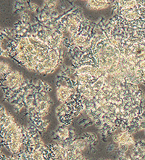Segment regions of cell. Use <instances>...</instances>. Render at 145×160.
Wrapping results in <instances>:
<instances>
[{"label": "cell", "instance_id": "1", "mask_svg": "<svg viewBox=\"0 0 145 160\" xmlns=\"http://www.w3.org/2000/svg\"><path fill=\"white\" fill-rule=\"evenodd\" d=\"M26 80L23 75L16 70H12L3 79L2 84L4 90H7V92H11L15 94L25 85Z\"/></svg>", "mask_w": 145, "mask_h": 160}, {"label": "cell", "instance_id": "2", "mask_svg": "<svg viewBox=\"0 0 145 160\" xmlns=\"http://www.w3.org/2000/svg\"><path fill=\"white\" fill-rule=\"evenodd\" d=\"M76 88H74L73 85H64V84H60L57 87L56 91L57 98L61 103H72L75 101V95L78 92L74 93V91Z\"/></svg>", "mask_w": 145, "mask_h": 160}, {"label": "cell", "instance_id": "3", "mask_svg": "<svg viewBox=\"0 0 145 160\" xmlns=\"http://www.w3.org/2000/svg\"><path fill=\"white\" fill-rule=\"evenodd\" d=\"M64 26L65 30L70 33L72 37L77 35L79 33L80 26H81V21H80L79 17L75 15L68 16Z\"/></svg>", "mask_w": 145, "mask_h": 160}, {"label": "cell", "instance_id": "4", "mask_svg": "<svg viewBox=\"0 0 145 160\" xmlns=\"http://www.w3.org/2000/svg\"><path fill=\"white\" fill-rule=\"evenodd\" d=\"M110 1H87L86 7L89 10H104V9H107L110 7Z\"/></svg>", "mask_w": 145, "mask_h": 160}, {"label": "cell", "instance_id": "5", "mask_svg": "<svg viewBox=\"0 0 145 160\" xmlns=\"http://www.w3.org/2000/svg\"><path fill=\"white\" fill-rule=\"evenodd\" d=\"M71 131L68 127L62 125L57 131V135L60 141H65L70 138Z\"/></svg>", "mask_w": 145, "mask_h": 160}, {"label": "cell", "instance_id": "6", "mask_svg": "<svg viewBox=\"0 0 145 160\" xmlns=\"http://www.w3.org/2000/svg\"><path fill=\"white\" fill-rule=\"evenodd\" d=\"M71 145L74 148H76L78 149L81 150V152H84L86 150L87 147L90 145L89 142L86 141L85 138H78L73 140L72 142H70Z\"/></svg>", "mask_w": 145, "mask_h": 160}, {"label": "cell", "instance_id": "7", "mask_svg": "<svg viewBox=\"0 0 145 160\" xmlns=\"http://www.w3.org/2000/svg\"><path fill=\"white\" fill-rule=\"evenodd\" d=\"M12 71V70L11 68V66L7 63H6L4 61H1V76L3 74L4 78Z\"/></svg>", "mask_w": 145, "mask_h": 160}, {"label": "cell", "instance_id": "8", "mask_svg": "<svg viewBox=\"0 0 145 160\" xmlns=\"http://www.w3.org/2000/svg\"><path fill=\"white\" fill-rule=\"evenodd\" d=\"M48 3H46L47 4L48 8L50 9H55V7L57 5V2H55V1H47Z\"/></svg>", "mask_w": 145, "mask_h": 160}, {"label": "cell", "instance_id": "9", "mask_svg": "<svg viewBox=\"0 0 145 160\" xmlns=\"http://www.w3.org/2000/svg\"><path fill=\"white\" fill-rule=\"evenodd\" d=\"M105 160H112V159H105Z\"/></svg>", "mask_w": 145, "mask_h": 160}]
</instances>
